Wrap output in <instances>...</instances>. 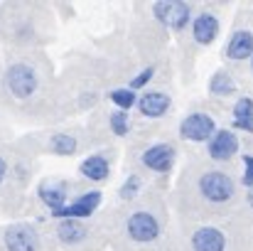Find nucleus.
<instances>
[{"mask_svg": "<svg viewBox=\"0 0 253 251\" xmlns=\"http://www.w3.org/2000/svg\"><path fill=\"white\" fill-rule=\"evenodd\" d=\"M197 190L211 204H226V202H231L236 197V182H234V177L229 172H221V170H207L199 177Z\"/></svg>", "mask_w": 253, "mask_h": 251, "instance_id": "1", "label": "nucleus"}, {"mask_svg": "<svg viewBox=\"0 0 253 251\" xmlns=\"http://www.w3.org/2000/svg\"><path fill=\"white\" fill-rule=\"evenodd\" d=\"M160 222L153 212L148 209H138L133 212L128 219H126V234L130 242L135 244H153L158 237H160Z\"/></svg>", "mask_w": 253, "mask_h": 251, "instance_id": "2", "label": "nucleus"}, {"mask_svg": "<svg viewBox=\"0 0 253 251\" xmlns=\"http://www.w3.org/2000/svg\"><path fill=\"white\" fill-rule=\"evenodd\" d=\"M214 133H216V121L209 113L194 111L179 121V138L189 143H209Z\"/></svg>", "mask_w": 253, "mask_h": 251, "instance_id": "3", "label": "nucleus"}, {"mask_svg": "<svg viewBox=\"0 0 253 251\" xmlns=\"http://www.w3.org/2000/svg\"><path fill=\"white\" fill-rule=\"evenodd\" d=\"M5 82H7V89L15 99H30L35 91H37V84H40V77L37 72L25 64V62H15L7 67V74H5Z\"/></svg>", "mask_w": 253, "mask_h": 251, "instance_id": "4", "label": "nucleus"}, {"mask_svg": "<svg viewBox=\"0 0 253 251\" xmlns=\"http://www.w3.org/2000/svg\"><path fill=\"white\" fill-rule=\"evenodd\" d=\"M153 15L168 30L182 32L192 20V7L187 2H179V0H160V2L153 5Z\"/></svg>", "mask_w": 253, "mask_h": 251, "instance_id": "5", "label": "nucleus"}, {"mask_svg": "<svg viewBox=\"0 0 253 251\" xmlns=\"http://www.w3.org/2000/svg\"><path fill=\"white\" fill-rule=\"evenodd\" d=\"M101 190H88L84 195H79L74 202H69L64 209H59L57 214H52V217H57V219H86V217H91L96 209H98V204H101Z\"/></svg>", "mask_w": 253, "mask_h": 251, "instance_id": "6", "label": "nucleus"}, {"mask_svg": "<svg viewBox=\"0 0 253 251\" xmlns=\"http://www.w3.org/2000/svg\"><path fill=\"white\" fill-rule=\"evenodd\" d=\"M174 158H177V151L172 143H155L140 155L143 165L153 172H169L174 165Z\"/></svg>", "mask_w": 253, "mask_h": 251, "instance_id": "7", "label": "nucleus"}, {"mask_svg": "<svg viewBox=\"0 0 253 251\" xmlns=\"http://www.w3.org/2000/svg\"><path fill=\"white\" fill-rule=\"evenodd\" d=\"M2 244L7 251H40V234L32 227L17 224L5 232Z\"/></svg>", "mask_w": 253, "mask_h": 251, "instance_id": "8", "label": "nucleus"}, {"mask_svg": "<svg viewBox=\"0 0 253 251\" xmlns=\"http://www.w3.org/2000/svg\"><path fill=\"white\" fill-rule=\"evenodd\" d=\"M207 151H209V158L211 160H219V163L231 160L239 153V138H236L234 131H226V128L224 131H216L211 136V141L207 143Z\"/></svg>", "mask_w": 253, "mask_h": 251, "instance_id": "9", "label": "nucleus"}, {"mask_svg": "<svg viewBox=\"0 0 253 251\" xmlns=\"http://www.w3.org/2000/svg\"><path fill=\"white\" fill-rule=\"evenodd\" d=\"M219 30H221V25H219V17L214 15V12H199L194 20H192V37H194V42L197 45H202V47H207V45H211L216 37H219Z\"/></svg>", "mask_w": 253, "mask_h": 251, "instance_id": "10", "label": "nucleus"}, {"mask_svg": "<svg viewBox=\"0 0 253 251\" xmlns=\"http://www.w3.org/2000/svg\"><path fill=\"white\" fill-rule=\"evenodd\" d=\"M169 106H172L169 94L158 91V89L145 91V94L138 96V111H140L145 118H160V116H165L169 111Z\"/></svg>", "mask_w": 253, "mask_h": 251, "instance_id": "11", "label": "nucleus"}, {"mask_svg": "<svg viewBox=\"0 0 253 251\" xmlns=\"http://www.w3.org/2000/svg\"><path fill=\"white\" fill-rule=\"evenodd\" d=\"M192 251H226V237L216 227H199L192 234Z\"/></svg>", "mask_w": 253, "mask_h": 251, "instance_id": "12", "label": "nucleus"}, {"mask_svg": "<svg viewBox=\"0 0 253 251\" xmlns=\"http://www.w3.org/2000/svg\"><path fill=\"white\" fill-rule=\"evenodd\" d=\"M226 57L234 62H244L253 57V32L251 30H236L226 45Z\"/></svg>", "mask_w": 253, "mask_h": 251, "instance_id": "13", "label": "nucleus"}, {"mask_svg": "<svg viewBox=\"0 0 253 251\" xmlns=\"http://www.w3.org/2000/svg\"><path fill=\"white\" fill-rule=\"evenodd\" d=\"M57 237H59L62 244L74 247V244H82L88 237V229H86L84 222H79V219H62L59 227H57Z\"/></svg>", "mask_w": 253, "mask_h": 251, "instance_id": "14", "label": "nucleus"}, {"mask_svg": "<svg viewBox=\"0 0 253 251\" xmlns=\"http://www.w3.org/2000/svg\"><path fill=\"white\" fill-rule=\"evenodd\" d=\"M79 172L84 175L86 180H91V182H103L111 175V165H108V160L103 155H88L84 163L79 165Z\"/></svg>", "mask_w": 253, "mask_h": 251, "instance_id": "15", "label": "nucleus"}, {"mask_svg": "<svg viewBox=\"0 0 253 251\" xmlns=\"http://www.w3.org/2000/svg\"><path fill=\"white\" fill-rule=\"evenodd\" d=\"M234 128L253 133V99L249 96H241L234 103Z\"/></svg>", "mask_w": 253, "mask_h": 251, "instance_id": "16", "label": "nucleus"}, {"mask_svg": "<svg viewBox=\"0 0 253 251\" xmlns=\"http://www.w3.org/2000/svg\"><path fill=\"white\" fill-rule=\"evenodd\" d=\"M40 200L49 207L52 214H57L59 209H64L69 202H67V190L59 185V187H52V185H42L40 187Z\"/></svg>", "mask_w": 253, "mask_h": 251, "instance_id": "17", "label": "nucleus"}, {"mask_svg": "<svg viewBox=\"0 0 253 251\" xmlns=\"http://www.w3.org/2000/svg\"><path fill=\"white\" fill-rule=\"evenodd\" d=\"M234 91H236V82L229 72H216L209 79V94L214 96H231Z\"/></svg>", "mask_w": 253, "mask_h": 251, "instance_id": "18", "label": "nucleus"}, {"mask_svg": "<svg viewBox=\"0 0 253 251\" xmlns=\"http://www.w3.org/2000/svg\"><path fill=\"white\" fill-rule=\"evenodd\" d=\"M77 148H79V143L69 133H54L49 138V151L54 155H72V153H77Z\"/></svg>", "mask_w": 253, "mask_h": 251, "instance_id": "19", "label": "nucleus"}, {"mask_svg": "<svg viewBox=\"0 0 253 251\" xmlns=\"http://www.w3.org/2000/svg\"><path fill=\"white\" fill-rule=\"evenodd\" d=\"M108 99L118 106V111H130L133 106H138V94L128 86H121V89H113L108 94Z\"/></svg>", "mask_w": 253, "mask_h": 251, "instance_id": "20", "label": "nucleus"}, {"mask_svg": "<svg viewBox=\"0 0 253 251\" xmlns=\"http://www.w3.org/2000/svg\"><path fill=\"white\" fill-rule=\"evenodd\" d=\"M108 126L116 136H126L128 128H130V121H128V111H113L108 116Z\"/></svg>", "mask_w": 253, "mask_h": 251, "instance_id": "21", "label": "nucleus"}, {"mask_svg": "<svg viewBox=\"0 0 253 251\" xmlns=\"http://www.w3.org/2000/svg\"><path fill=\"white\" fill-rule=\"evenodd\" d=\"M140 185H143V182H140V177H138V175H130V177L123 182V187H121V197H123V200L135 197V195H138V190H140Z\"/></svg>", "mask_w": 253, "mask_h": 251, "instance_id": "22", "label": "nucleus"}, {"mask_svg": "<svg viewBox=\"0 0 253 251\" xmlns=\"http://www.w3.org/2000/svg\"><path fill=\"white\" fill-rule=\"evenodd\" d=\"M153 74H155V67H148V69H143V72H140V74H138V77H135V79L130 82V86H128V89H133V91L143 89L145 84L153 79Z\"/></svg>", "mask_w": 253, "mask_h": 251, "instance_id": "23", "label": "nucleus"}, {"mask_svg": "<svg viewBox=\"0 0 253 251\" xmlns=\"http://www.w3.org/2000/svg\"><path fill=\"white\" fill-rule=\"evenodd\" d=\"M244 185L253 190V155H244Z\"/></svg>", "mask_w": 253, "mask_h": 251, "instance_id": "24", "label": "nucleus"}, {"mask_svg": "<svg viewBox=\"0 0 253 251\" xmlns=\"http://www.w3.org/2000/svg\"><path fill=\"white\" fill-rule=\"evenodd\" d=\"M5 175H7V163H5V160L0 158V182L5 180Z\"/></svg>", "mask_w": 253, "mask_h": 251, "instance_id": "25", "label": "nucleus"}, {"mask_svg": "<svg viewBox=\"0 0 253 251\" xmlns=\"http://www.w3.org/2000/svg\"><path fill=\"white\" fill-rule=\"evenodd\" d=\"M249 204L253 207V190H249Z\"/></svg>", "mask_w": 253, "mask_h": 251, "instance_id": "26", "label": "nucleus"}, {"mask_svg": "<svg viewBox=\"0 0 253 251\" xmlns=\"http://www.w3.org/2000/svg\"><path fill=\"white\" fill-rule=\"evenodd\" d=\"M251 69H253V57H251Z\"/></svg>", "mask_w": 253, "mask_h": 251, "instance_id": "27", "label": "nucleus"}]
</instances>
